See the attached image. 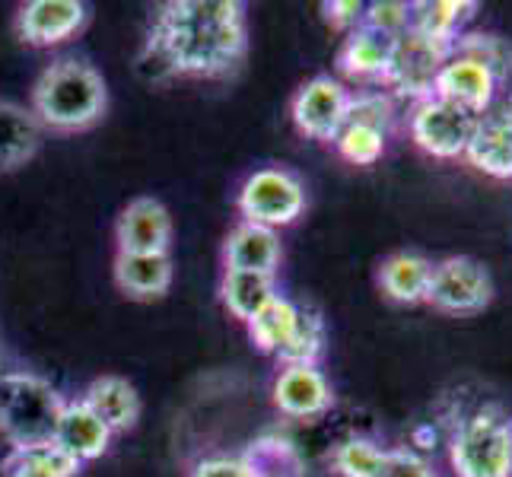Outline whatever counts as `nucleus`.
I'll return each mask as SVG.
<instances>
[{"label": "nucleus", "mask_w": 512, "mask_h": 477, "mask_svg": "<svg viewBox=\"0 0 512 477\" xmlns=\"http://www.w3.org/2000/svg\"><path fill=\"white\" fill-rule=\"evenodd\" d=\"M296 315H299V306L293 303V299H287V296H277V299H271L268 306H264L249 325V338H252V344L261 350V353H274L287 344V338H290V331H293V325H296Z\"/></svg>", "instance_id": "25"}, {"label": "nucleus", "mask_w": 512, "mask_h": 477, "mask_svg": "<svg viewBox=\"0 0 512 477\" xmlns=\"http://www.w3.org/2000/svg\"><path fill=\"white\" fill-rule=\"evenodd\" d=\"M322 10H325L328 26L347 35V32L363 26L366 4H360V0H331V4H322Z\"/></svg>", "instance_id": "34"}, {"label": "nucleus", "mask_w": 512, "mask_h": 477, "mask_svg": "<svg viewBox=\"0 0 512 477\" xmlns=\"http://www.w3.org/2000/svg\"><path fill=\"white\" fill-rule=\"evenodd\" d=\"M109 90L102 74L86 61L61 58L48 64L32 86V115L48 131L77 134L105 115Z\"/></svg>", "instance_id": "2"}, {"label": "nucleus", "mask_w": 512, "mask_h": 477, "mask_svg": "<svg viewBox=\"0 0 512 477\" xmlns=\"http://www.w3.org/2000/svg\"><path fill=\"white\" fill-rule=\"evenodd\" d=\"M455 51H462V55H471L484 61L493 74H497L506 86H509V74H512V48L500 39V35H462V39L455 42Z\"/></svg>", "instance_id": "30"}, {"label": "nucleus", "mask_w": 512, "mask_h": 477, "mask_svg": "<svg viewBox=\"0 0 512 477\" xmlns=\"http://www.w3.org/2000/svg\"><path fill=\"white\" fill-rule=\"evenodd\" d=\"M118 290L131 299H160L172 287V258L169 255H128L118 252L112 264Z\"/></svg>", "instance_id": "20"}, {"label": "nucleus", "mask_w": 512, "mask_h": 477, "mask_svg": "<svg viewBox=\"0 0 512 477\" xmlns=\"http://www.w3.org/2000/svg\"><path fill=\"white\" fill-rule=\"evenodd\" d=\"M500 90H509V86L493 74L484 61L462 55V51H455V48L446 58V64L439 67L436 83H433V96L446 99L478 118L490 109L493 99L500 96Z\"/></svg>", "instance_id": "10"}, {"label": "nucleus", "mask_w": 512, "mask_h": 477, "mask_svg": "<svg viewBox=\"0 0 512 477\" xmlns=\"http://www.w3.org/2000/svg\"><path fill=\"white\" fill-rule=\"evenodd\" d=\"M252 477H303L299 452L284 439H258V443L242 455Z\"/></svg>", "instance_id": "27"}, {"label": "nucleus", "mask_w": 512, "mask_h": 477, "mask_svg": "<svg viewBox=\"0 0 512 477\" xmlns=\"http://www.w3.org/2000/svg\"><path fill=\"white\" fill-rule=\"evenodd\" d=\"M363 26L388 35V39H398V35L411 29V4H404V0H376V4H366Z\"/></svg>", "instance_id": "31"}, {"label": "nucleus", "mask_w": 512, "mask_h": 477, "mask_svg": "<svg viewBox=\"0 0 512 477\" xmlns=\"http://www.w3.org/2000/svg\"><path fill=\"white\" fill-rule=\"evenodd\" d=\"M29 452L35 462H39L48 474H55V477H77L80 474V462H74L58 443H45V446H32V449H23Z\"/></svg>", "instance_id": "33"}, {"label": "nucleus", "mask_w": 512, "mask_h": 477, "mask_svg": "<svg viewBox=\"0 0 512 477\" xmlns=\"http://www.w3.org/2000/svg\"><path fill=\"white\" fill-rule=\"evenodd\" d=\"M408 128L414 144L433 159H462L474 131H478V115L458 109V105L439 96H430L414 102Z\"/></svg>", "instance_id": "6"}, {"label": "nucleus", "mask_w": 512, "mask_h": 477, "mask_svg": "<svg viewBox=\"0 0 512 477\" xmlns=\"http://www.w3.org/2000/svg\"><path fill=\"white\" fill-rule=\"evenodd\" d=\"M474 10L478 4H462V0H420V4H411V32L455 48Z\"/></svg>", "instance_id": "23"}, {"label": "nucleus", "mask_w": 512, "mask_h": 477, "mask_svg": "<svg viewBox=\"0 0 512 477\" xmlns=\"http://www.w3.org/2000/svg\"><path fill=\"white\" fill-rule=\"evenodd\" d=\"M0 474L4 477H55V474H48L29 452L23 449H16L4 458V465H0Z\"/></svg>", "instance_id": "36"}, {"label": "nucleus", "mask_w": 512, "mask_h": 477, "mask_svg": "<svg viewBox=\"0 0 512 477\" xmlns=\"http://www.w3.org/2000/svg\"><path fill=\"white\" fill-rule=\"evenodd\" d=\"M80 401L90 408L105 427L115 433H128L137 417H140V395L137 388L121 379V376H99L86 385V392L80 395Z\"/></svg>", "instance_id": "18"}, {"label": "nucleus", "mask_w": 512, "mask_h": 477, "mask_svg": "<svg viewBox=\"0 0 512 477\" xmlns=\"http://www.w3.org/2000/svg\"><path fill=\"white\" fill-rule=\"evenodd\" d=\"M347 121H350V125H366V128H376V131L388 134L395 125V99L388 96L385 90L350 93Z\"/></svg>", "instance_id": "29"}, {"label": "nucleus", "mask_w": 512, "mask_h": 477, "mask_svg": "<svg viewBox=\"0 0 512 477\" xmlns=\"http://www.w3.org/2000/svg\"><path fill=\"white\" fill-rule=\"evenodd\" d=\"M449 465L455 477H512V420L497 404H484L455 423Z\"/></svg>", "instance_id": "4"}, {"label": "nucleus", "mask_w": 512, "mask_h": 477, "mask_svg": "<svg viewBox=\"0 0 512 477\" xmlns=\"http://www.w3.org/2000/svg\"><path fill=\"white\" fill-rule=\"evenodd\" d=\"M90 10L80 0H29L16 13V35L32 48L61 45L86 26Z\"/></svg>", "instance_id": "12"}, {"label": "nucleus", "mask_w": 512, "mask_h": 477, "mask_svg": "<svg viewBox=\"0 0 512 477\" xmlns=\"http://www.w3.org/2000/svg\"><path fill=\"white\" fill-rule=\"evenodd\" d=\"M379 477H436V471L414 449H388Z\"/></svg>", "instance_id": "32"}, {"label": "nucleus", "mask_w": 512, "mask_h": 477, "mask_svg": "<svg viewBox=\"0 0 512 477\" xmlns=\"http://www.w3.org/2000/svg\"><path fill=\"white\" fill-rule=\"evenodd\" d=\"M385 140H388V134H382L376 128H366V125H350L347 121L331 144L350 166H376L385 153Z\"/></svg>", "instance_id": "28"}, {"label": "nucleus", "mask_w": 512, "mask_h": 477, "mask_svg": "<svg viewBox=\"0 0 512 477\" xmlns=\"http://www.w3.org/2000/svg\"><path fill=\"white\" fill-rule=\"evenodd\" d=\"M449 55H452V45L430 42L408 29L395 39L392 64H388V74H385L382 86H388L395 96H404L411 102L430 99L439 67L446 64Z\"/></svg>", "instance_id": "8"}, {"label": "nucleus", "mask_w": 512, "mask_h": 477, "mask_svg": "<svg viewBox=\"0 0 512 477\" xmlns=\"http://www.w3.org/2000/svg\"><path fill=\"white\" fill-rule=\"evenodd\" d=\"M325 338H328V331H325L322 312L309 309V306H299L290 338L274 353V360L280 366H319L322 353H325Z\"/></svg>", "instance_id": "24"}, {"label": "nucleus", "mask_w": 512, "mask_h": 477, "mask_svg": "<svg viewBox=\"0 0 512 477\" xmlns=\"http://www.w3.org/2000/svg\"><path fill=\"white\" fill-rule=\"evenodd\" d=\"M388 449H382L376 439L369 436H350L344 443L334 446L331 452V468L341 477H379L385 465Z\"/></svg>", "instance_id": "26"}, {"label": "nucleus", "mask_w": 512, "mask_h": 477, "mask_svg": "<svg viewBox=\"0 0 512 477\" xmlns=\"http://www.w3.org/2000/svg\"><path fill=\"white\" fill-rule=\"evenodd\" d=\"M392 51L395 39H388V35L369 26H360L344 35V45L338 51V70L347 80L357 83H382L388 64H392Z\"/></svg>", "instance_id": "16"}, {"label": "nucleus", "mask_w": 512, "mask_h": 477, "mask_svg": "<svg viewBox=\"0 0 512 477\" xmlns=\"http://www.w3.org/2000/svg\"><path fill=\"white\" fill-rule=\"evenodd\" d=\"M277 277L274 274H255V271H223L220 280V299L226 312L236 322L249 325L252 318L277 299Z\"/></svg>", "instance_id": "22"}, {"label": "nucleus", "mask_w": 512, "mask_h": 477, "mask_svg": "<svg viewBox=\"0 0 512 477\" xmlns=\"http://www.w3.org/2000/svg\"><path fill=\"white\" fill-rule=\"evenodd\" d=\"M430 274H433L430 258H423L417 252H395L382 261L379 287L388 299H395V303L414 306V303H423V299H427Z\"/></svg>", "instance_id": "21"}, {"label": "nucleus", "mask_w": 512, "mask_h": 477, "mask_svg": "<svg viewBox=\"0 0 512 477\" xmlns=\"http://www.w3.org/2000/svg\"><path fill=\"white\" fill-rule=\"evenodd\" d=\"M188 477H252V471L236 455H207L191 468Z\"/></svg>", "instance_id": "35"}, {"label": "nucleus", "mask_w": 512, "mask_h": 477, "mask_svg": "<svg viewBox=\"0 0 512 477\" xmlns=\"http://www.w3.org/2000/svg\"><path fill=\"white\" fill-rule=\"evenodd\" d=\"M347 105H350L347 86L328 74H319L296 90L290 102V115L299 134L331 144L338 131L347 125Z\"/></svg>", "instance_id": "9"}, {"label": "nucleus", "mask_w": 512, "mask_h": 477, "mask_svg": "<svg viewBox=\"0 0 512 477\" xmlns=\"http://www.w3.org/2000/svg\"><path fill=\"white\" fill-rule=\"evenodd\" d=\"M147 39L163 45L179 77H223L245 55V7L239 0H172L156 13Z\"/></svg>", "instance_id": "1"}, {"label": "nucleus", "mask_w": 512, "mask_h": 477, "mask_svg": "<svg viewBox=\"0 0 512 477\" xmlns=\"http://www.w3.org/2000/svg\"><path fill=\"white\" fill-rule=\"evenodd\" d=\"M280 236L268 226L239 220L223 242V268L226 271H255V274H274L280 268Z\"/></svg>", "instance_id": "15"}, {"label": "nucleus", "mask_w": 512, "mask_h": 477, "mask_svg": "<svg viewBox=\"0 0 512 477\" xmlns=\"http://www.w3.org/2000/svg\"><path fill=\"white\" fill-rule=\"evenodd\" d=\"M493 299V277L481 261H474L468 255H452L433 264L427 299L439 312L449 315H471L490 306Z\"/></svg>", "instance_id": "7"}, {"label": "nucleus", "mask_w": 512, "mask_h": 477, "mask_svg": "<svg viewBox=\"0 0 512 477\" xmlns=\"http://www.w3.org/2000/svg\"><path fill=\"white\" fill-rule=\"evenodd\" d=\"M118 252L128 255H169L172 217L156 198H134L115 223Z\"/></svg>", "instance_id": "13"}, {"label": "nucleus", "mask_w": 512, "mask_h": 477, "mask_svg": "<svg viewBox=\"0 0 512 477\" xmlns=\"http://www.w3.org/2000/svg\"><path fill=\"white\" fill-rule=\"evenodd\" d=\"M271 395L280 414L299 420L319 417L334 404L331 385L319 366H280Z\"/></svg>", "instance_id": "14"}, {"label": "nucleus", "mask_w": 512, "mask_h": 477, "mask_svg": "<svg viewBox=\"0 0 512 477\" xmlns=\"http://www.w3.org/2000/svg\"><path fill=\"white\" fill-rule=\"evenodd\" d=\"M55 443L74 458V462L86 465V462H96L99 455H105V449L112 443V430L77 398L64 404Z\"/></svg>", "instance_id": "17"}, {"label": "nucleus", "mask_w": 512, "mask_h": 477, "mask_svg": "<svg viewBox=\"0 0 512 477\" xmlns=\"http://www.w3.org/2000/svg\"><path fill=\"white\" fill-rule=\"evenodd\" d=\"M64 398L51 382L32 373H0V439L7 449L55 443Z\"/></svg>", "instance_id": "3"}, {"label": "nucleus", "mask_w": 512, "mask_h": 477, "mask_svg": "<svg viewBox=\"0 0 512 477\" xmlns=\"http://www.w3.org/2000/svg\"><path fill=\"white\" fill-rule=\"evenodd\" d=\"M236 207L245 223H258L268 229H284L296 223L306 210V185L299 175L280 166L255 169L249 179L242 182L236 194Z\"/></svg>", "instance_id": "5"}, {"label": "nucleus", "mask_w": 512, "mask_h": 477, "mask_svg": "<svg viewBox=\"0 0 512 477\" xmlns=\"http://www.w3.org/2000/svg\"><path fill=\"white\" fill-rule=\"evenodd\" d=\"M465 159L490 179H512V90H500L490 109L478 118V131Z\"/></svg>", "instance_id": "11"}, {"label": "nucleus", "mask_w": 512, "mask_h": 477, "mask_svg": "<svg viewBox=\"0 0 512 477\" xmlns=\"http://www.w3.org/2000/svg\"><path fill=\"white\" fill-rule=\"evenodd\" d=\"M42 131L32 109L0 99V172L26 166L42 147Z\"/></svg>", "instance_id": "19"}]
</instances>
